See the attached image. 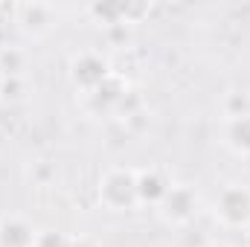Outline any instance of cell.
<instances>
[{
    "mask_svg": "<svg viewBox=\"0 0 250 247\" xmlns=\"http://www.w3.org/2000/svg\"><path fill=\"white\" fill-rule=\"evenodd\" d=\"M0 87H3V73H0Z\"/></svg>",
    "mask_w": 250,
    "mask_h": 247,
    "instance_id": "4fadbf2b",
    "label": "cell"
},
{
    "mask_svg": "<svg viewBox=\"0 0 250 247\" xmlns=\"http://www.w3.org/2000/svg\"><path fill=\"white\" fill-rule=\"evenodd\" d=\"M21 70H23V56L18 50L9 47V50L0 53V73H3V79H18Z\"/></svg>",
    "mask_w": 250,
    "mask_h": 247,
    "instance_id": "9c48e42d",
    "label": "cell"
},
{
    "mask_svg": "<svg viewBox=\"0 0 250 247\" xmlns=\"http://www.w3.org/2000/svg\"><path fill=\"white\" fill-rule=\"evenodd\" d=\"M21 23L26 32H41L50 26V9L47 6H23L21 9Z\"/></svg>",
    "mask_w": 250,
    "mask_h": 247,
    "instance_id": "ba28073f",
    "label": "cell"
},
{
    "mask_svg": "<svg viewBox=\"0 0 250 247\" xmlns=\"http://www.w3.org/2000/svg\"><path fill=\"white\" fill-rule=\"evenodd\" d=\"M35 230L23 218H3L0 221V247H32Z\"/></svg>",
    "mask_w": 250,
    "mask_h": 247,
    "instance_id": "8992f818",
    "label": "cell"
},
{
    "mask_svg": "<svg viewBox=\"0 0 250 247\" xmlns=\"http://www.w3.org/2000/svg\"><path fill=\"white\" fill-rule=\"evenodd\" d=\"M207 247H218V245H207Z\"/></svg>",
    "mask_w": 250,
    "mask_h": 247,
    "instance_id": "5bb4252c",
    "label": "cell"
},
{
    "mask_svg": "<svg viewBox=\"0 0 250 247\" xmlns=\"http://www.w3.org/2000/svg\"><path fill=\"white\" fill-rule=\"evenodd\" d=\"M215 215L227 227L250 224V189L248 186H227L215 198Z\"/></svg>",
    "mask_w": 250,
    "mask_h": 247,
    "instance_id": "7a4b0ae2",
    "label": "cell"
},
{
    "mask_svg": "<svg viewBox=\"0 0 250 247\" xmlns=\"http://www.w3.org/2000/svg\"><path fill=\"white\" fill-rule=\"evenodd\" d=\"M70 76H73V84L90 96L93 90H99V87L111 79V70H108V62H105L102 56H96V53H82L79 59H73Z\"/></svg>",
    "mask_w": 250,
    "mask_h": 247,
    "instance_id": "3957f363",
    "label": "cell"
},
{
    "mask_svg": "<svg viewBox=\"0 0 250 247\" xmlns=\"http://www.w3.org/2000/svg\"><path fill=\"white\" fill-rule=\"evenodd\" d=\"M67 247H90V242H87V239H70Z\"/></svg>",
    "mask_w": 250,
    "mask_h": 247,
    "instance_id": "7c38bea8",
    "label": "cell"
},
{
    "mask_svg": "<svg viewBox=\"0 0 250 247\" xmlns=\"http://www.w3.org/2000/svg\"><path fill=\"white\" fill-rule=\"evenodd\" d=\"M70 239H64L62 233L56 230H44V233H35V245L32 247H67Z\"/></svg>",
    "mask_w": 250,
    "mask_h": 247,
    "instance_id": "8fae6325",
    "label": "cell"
},
{
    "mask_svg": "<svg viewBox=\"0 0 250 247\" xmlns=\"http://www.w3.org/2000/svg\"><path fill=\"white\" fill-rule=\"evenodd\" d=\"M224 111H227V120L250 117V93H230L224 102Z\"/></svg>",
    "mask_w": 250,
    "mask_h": 247,
    "instance_id": "30bf717a",
    "label": "cell"
},
{
    "mask_svg": "<svg viewBox=\"0 0 250 247\" xmlns=\"http://www.w3.org/2000/svg\"><path fill=\"white\" fill-rule=\"evenodd\" d=\"M172 186H175V184H172L163 172H157V169L137 172V198H140V204L160 206V204H163V198L169 195V189H172Z\"/></svg>",
    "mask_w": 250,
    "mask_h": 247,
    "instance_id": "5b68a950",
    "label": "cell"
},
{
    "mask_svg": "<svg viewBox=\"0 0 250 247\" xmlns=\"http://www.w3.org/2000/svg\"><path fill=\"white\" fill-rule=\"evenodd\" d=\"M99 201L114 209V212H123L140 204L137 198V172L131 169H111L102 181H99Z\"/></svg>",
    "mask_w": 250,
    "mask_h": 247,
    "instance_id": "6da1fadb",
    "label": "cell"
},
{
    "mask_svg": "<svg viewBox=\"0 0 250 247\" xmlns=\"http://www.w3.org/2000/svg\"><path fill=\"white\" fill-rule=\"evenodd\" d=\"M227 145L239 154H250V117H236V120H227Z\"/></svg>",
    "mask_w": 250,
    "mask_h": 247,
    "instance_id": "52a82bcc",
    "label": "cell"
},
{
    "mask_svg": "<svg viewBox=\"0 0 250 247\" xmlns=\"http://www.w3.org/2000/svg\"><path fill=\"white\" fill-rule=\"evenodd\" d=\"M157 209L163 212L166 221H172V224H187L189 218L195 215V209H198V195H195V189H189V186H172L169 195L163 198V204H160Z\"/></svg>",
    "mask_w": 250,
    "mask_h": 247,
    "instance_id": "277c9868",
    "label": "cell"
}]
</instances>
